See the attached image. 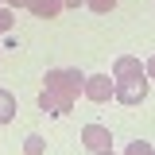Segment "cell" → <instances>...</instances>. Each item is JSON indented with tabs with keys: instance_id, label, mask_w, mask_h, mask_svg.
<instances>
[{
	"instance_id": "8fae6325",
	"label": "cell",
	"mask_w": 155,
	"mask_h": 155,
	"mask_svg": "<svg viewBox=\"0 0 155 155\" xmlns=\"http://www.w3.org/2000/svg\"><path fill=\"white\" fill-rule=\"evenodd\" d=\"M116 4H120V0H85V8H89V12H97V16H105V12H113Z\"/></svg>"
},
{
	"instance_id": "6da1fadb",
	"label": "cell",
	"mask_w": 155,
	"mask_h": 155,
	"mask_svg": "<svg viewBox=\"0 0 155 155\" xmlns=\"http://www.w3.org/2000/svg\"><path fill=\"white\" fill-rule=\"evenodd\" d=\"M81 85H85V74L74 70V66H54V70H47V74H43V93H39V109L51 113V116H66L74 109Z\"/></svg>"
},
{
	"instance_id": "8992f818",
	"label": "cell",
	"mask_w": 155,
	"mask_h": 155,
	"mask_svg": "<svg viewBox=\"0 0 155 155\" xmlns=\"http://www.w3.org/2000/svg\"><path fill=\"white\" fill-rule=\"evenodd\" d=\"M27 12L35 19H54V16H62L66 8H62V0H27Z\"/></svg>"
},
{
	"instance_id": "7c38bea8",
	"label": "cell",
	"mask_w": 155,
	"mask_h": 155,
	"mask_svg": "<svg viewBox=\"0 0 155 155\" xmlns=\"http://www.w3.org/2000/svg\"><path fill=\"white\" fill-rule=\"evenodd\" d=\"M143 74H147V81H155V54L143 62Z\"/></svg>"
},
{
	"instance_id": "9a60e30c",
	"label": "cell",
	"mask_w": 155,
	"mask_h": 155,
	"mask_svg": "<svg viewBox=\"0 0 155 155\" xmlns=\"http://www.w3.org/2000/svg\"><path fill=\"white\" fill-rule=\"evenodd\" d=\"M97 155H116V151H113V147H105V151H97Z\"/></svg>"
},
{
	"instance_id": "5b68a950",
	"label": "cell",
	"mask_w": 155,
	"mask_h": 155,
	"mask_svg": "<svg viewBox=\"0 0 155 155\" xmlns=\"http://www.w3.org/2000/svg\"><path fill=\"white\" fill-rule=\"evenodd\" d=\"M132 78H143V66L136 54H120L113 62V81H132Z\"/></svg>"
},
{
	"instance_id": "9c48e42d",
	"label": "cell",
	"mask_w": 155,
	"mask_h": 155,
	"mask_svg": "<svg viewBox=\"0 0 155 155\" xmlns=\"http://www.w3.org/2000/svg\"><path fill=\"white\" fill-rule=\"evenodd\" d=\"M12 23H16V8L0 4V35H8V31H12Z\"/></svg>"
},
{
	"instance_id": "30bf717a",
	"label": "cell",
	"mask_w": 155,
	"mask_h": 155,
	"mask_svg": "<svg viewBox=\"0 0 155 155\" xmlns=\"http://www.w3.org/2000/svg\"><path fill=\"white\" fill-rule=\"evenodd\" d=\"M124 155H155V147L147 143V140H132V143L124 147Z\"/></svg>"
},
{
	"instance_id": "52a82bcc",
	"label": "cell",
	"mask_w": 155,
	"mask_h": 155,
	"mask_svg": "<svg viewBox=\"0 0 155 155\" xmlns=\"http://www.w3.org/2000/svg\"><path fill=\"white\" fill-rule=\"evenodd\" d=\"M16 116V93L12 89H0V124H8Z\"/></svg>"
},
{
	"instance_id": "2e32d148",
	"label": "cell",
	"mask_w": 155,
	"mask_h": 155,
	"mask_svg": "<svg viewBox=\"0 0 155 155\" xmlns=\"http://www.w3.org/2000/svg\"><path fill=\"white\" fill-rule=\"evenodd\" d=\"M0 4H4V0H0Z\"/></svg>"
},
{
	"instance_id": "5bb4252c",
	"label": "cell",
	"mask_w": 155,
	"mask_h": 155,
	"mask_svg": "<svg viewBox=\"0 0 155 155\" xmlns=\"http://www.w3.org/2000/svg\"><path fill=\"white\" fill-rule=\"evenodd\" d=\"M85 0H62V8H81Z\"/></svg>"
},
{
	"instance_id": "7a4b0ae2",
	"label": "cell",
	"mask_w": 155,
	"mask_h": 155,
	"mask_svg": "<svg viewBox=\"0 0 155 155\" xmlns=\"http://www.w3.org/2000/svg\"><path fill=\"white\" fill-rule=\"evenodd\" d=\"M113 101H120V105H143L147 101V74L132 78V81H116L113 85Z\"/></svg>"
},
{
	"instance_id": "4fadbf2b",
	"label": "cell",
	"mask_w": 155,
	"mask_h": 155,
	"mask_svg": "<svg viewBox=\"0 0 155 155\" xmlns=\"http://www.w3.org/2000/svg\"><path fill=\"white\" fill-rule=\"evenodd\" d=\"M8 8H27V0H4Z\"/></svg>"
},
{
	"instance_id": "ba28073f",
	"label": "cell",
	"mask_w": 155,
	"mask_h": 155,
	"mask_svg": "<svg viewBox=\"0 0 155 155\" xmlns=\"http://www.w3.org/2000/svg\"><path fill=\"white\" fill-rule=\"evenodd\" d=\"M43 151H47V140H43L39 132H31L27 140H23V155H43Z\"/></svg>"
},
{
	"instance_id": "3957f363",
	"label": "cell",
	"mask_w": 155,
	"mask_h": 155,
	"mask_svg": "<svg viewBox=\"0 0 155 155\" xmlns=\"http://www.w3.org/2000/svg\"><path fill=\"white\" fill-rule=\"evenodd\" d=\"M81 147L89 155L105 151V147H113V132H109L105 124H85V128H81Z\"/></svg>"
},
{
	"instance_id": "277c9868",
	"label": "cell",
	"mask_w": 155,
	"mask_h": 155,
	"mask_svg": "<svg viewBox=\"0 0 155 155\" xmlns=\"http://www.w3.org/2000/svg\"><path fill=\"white\" fill-rule=\"evenodd\" d=\"M113 78L109 74H85V85H81V97H89V101H97V105H101V101H109V97H113Z\"/></svg>"
}]
</instances>
